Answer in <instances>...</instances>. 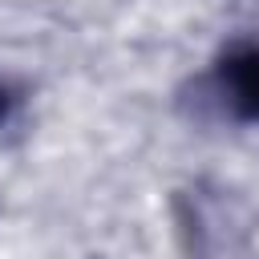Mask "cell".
Wrapping results in <instances>:
<instances>
[{"instance_id": "1", "label": "cell", "mask_w": 259, "mask_h": 259, "mask_svg": "<svg viewBox=\"0 0 259 259\" xmlns=\"http://www.w3.org/2000/svg\"><path fill=\"white\" fill-rule=\"evenodd\" d=\"M174 223L186 255L223 259L247 239V206L219 182H194L174 194Z\"/></svg>"}, {"instance_id": "2", "label": "cell", "mask_w": 259, "mask_h": 259, "mask_svg": "<svg viewBox=\"0 0 259 259\" xmlns=\"http://www.w3.org/2000/svg\"><path fill=\"white\" fill-rule=\"evenodd\" d=\"M210 89L235 121H259V40H239L223 49L210 73Z\"/></svg>"}, {"instance_id": "3", "label": "cell", "mask_w": 259, "mask_h": 259, "mask_svg": "<svg viewBox=\"0 0 259 259\" xmlns=\"http://www.w3.org/2000/svg\"><path fill=\"white\" fill-rule=\"evenodd\" d=\"M8 113H12V89L0 81V125L8 121Z\"/></svg>"}]
</instances>
